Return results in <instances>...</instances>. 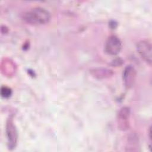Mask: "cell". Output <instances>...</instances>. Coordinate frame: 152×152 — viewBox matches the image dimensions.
I'll list each match as a JSON object with an SVG mask.
<instances>
[{
    "mask_svg": "<svg viewBox=\"0 0 152 152\" xmlns=\"http://www.w3.org/2000/svg\"><path fill=\"white\" fill-rule=\"evenodd\" d=\"M1 94L3 97L8 98L11 95L12 91L9 87L6 86H2L1 89Z\"/></svg>",
    "mask_w": 152,
    "mask_h": 152,
    "instance_id": "9c48e42d",
    "label": "cell"
},
{
    "mask_svg": "<svg viewBox=\"0 0 152 152\" xmlns=\"http://www.w3.org/2000/svg\"><path fill=\"white\" fill-rule=\"evenodd\" d=\"M122 48L121 40L116 36H109L104 44V51L110 55H116L118 54Z\"/></svg>",
    "mask_w": 152,
    "mask_h": 152,
    "instance_id": "277c9868",
    "label": "cell"
},
{
    "mask_svg": "<svg viewBox=\"0 0 152 152\" xmlns=\"http://www.w3.org/2000/svg\"><path fill=\"white\" fill-rule=\"evenodd\" d=\"M51 18L49 12L42 7H35L26 11L23 15V20L33 26H42L48 24Z\"/></svg>",
    "mask_w": 152,
    "mask_h": 152,
    "instance_id": "6da1fadb",
    "label": "cell"
},
{
    "mask_svg": "<svg viewBox=\"0 0 152 152\" xmlns=\"http://www.w3.org/2000/svg\"><path fill=\"white\" fill-rule=\"evenodd\" d=\"M130 114V109L128 107H123L119 110L117 115V124L120 130L125 131L129 129Z\"/></svg>",
    "mask_w": 152,
    "mask_h": 152,
    "instance_id": "5b68a950",
    "label": "cell"
},
{
    "mask_svg": "<svg viewBox=\"0 0 152 152\" xmlns=\"http://www.w3.org/2000/svg\"><path fill=\"white\" fill-rule=\"evenodd\" d=\"M6 135L7 138L8 148L10 150L15 148L17 143L18 135L13 120L11 117H10L7 121Z\"/></svg>",
    "mask_w": 152,
    "mask_h": 152,
    "instance_id": "7a4b0ae2",
    "label": "cell"
},
{
    "mask_svg": "<svg viewBox=\"0 0 152 152\" xmlns=\"http://www.w3.org/2000/svg\"><path fill=\"white\" fill-rule=\"evenodd\" d=\"M91 74L98 79H103L111 77L113 75L112 70L103 68H93L90 71Z\"/></svg>",
    "mask_w": 152,
    "mask_h": 152,
    "instance_id": "52a82bcc",
    "label": "cell"
},
{
    "mask_svg": "<svg viewBox=\"0 0 152 152\" xmlns=\"http://www.w3.org/2000/svg\"><path fill=\"white\" fill-rule=\"evenodd\" d=\"M138 145V140L137 137L134 135H131L128 140L127 150L128 151H135L137 150V147Z\"/></svg>",
    "mask_w": 152,
    "mask_h": 152,
    "instance_id": "ba28073f",
    "label": "cell"
},
{
    "mask_svg": "<svg viewBox=\"0 0 152 152\" xmlns=\"http://www.w3.org/2000/svg\"><path fill=\"white\" fill-rule=\"evenodd\" d=\"M137 71L132 65H128L124 70L122 78L125 86L127 88L132 87L136 80Z\"/></svg>",
    "mask_w": 152,
    "mask_h": 152,
    "instance_id": "8992f818",
    "label": "cell"
},
{
    "mask_svg": "<svg viewBox=\"0 0 152 152\" xmlns=\"http://www.w3.org/2000/svg\"><path fill=\"white\" fill-rule=\"evenodd\" d=\"M137 50L141 58L149 65L152 62L151 45L147 40H141L137 44Z\"/></svg>",
    "mask_w": 152,
    "mask_h": 152,
    "instance_id": "3957f363",
    "label": "cell"
}]
</instances>
